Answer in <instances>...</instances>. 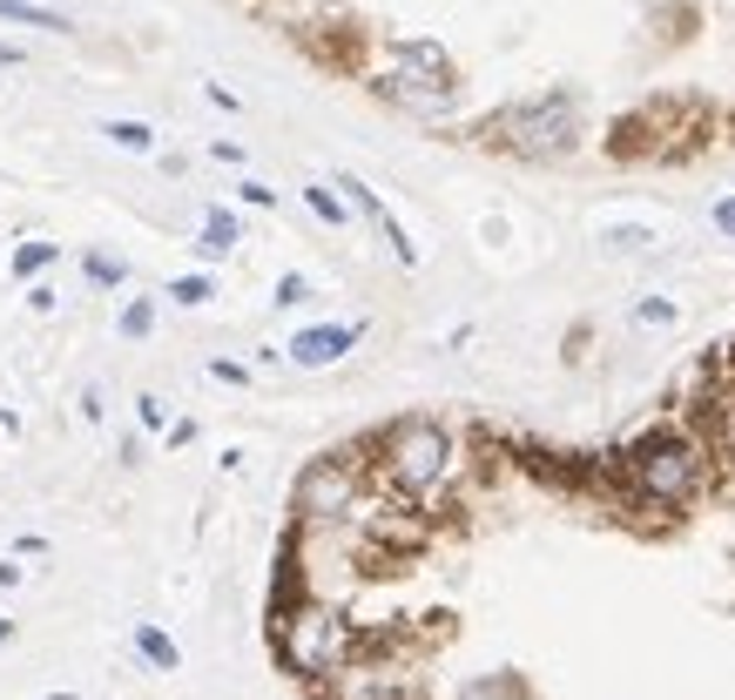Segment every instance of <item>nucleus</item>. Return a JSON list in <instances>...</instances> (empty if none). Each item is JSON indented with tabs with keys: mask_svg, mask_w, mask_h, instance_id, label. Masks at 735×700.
<instances>
[{
	"mask_svg": "<svg viewBox=\"0 0 735 700\" xmlns=\"http://www.w3.org/2000/svg\"><path fill=\"white\" fill-rule=\"evenodd\" d=\"M662 411L682 418V424L702 437L708 478H715V492L735 505V337L708 350V358L662 398Z\"/></svg>",
	"mask_w": 735,
	"mask_h": 700,
	"instance_id": "nucleus-1",
	"label": "nucleus"
},
{
	"mask_svg": "<svg viewBox=\"0 0 735 700\" xmlns=\"http://www.w3.org/2000/svg\"><path fill=\"white\" fill-rule=\"evenodd\" d=\"M135 653H142L149 667H162V673H176V667H183L176 640H170V634H162V627H135Z\"/></svg>",
	"mask_w": 735,
	"mask_h": 700,
	"instance_id": "nucleus-2",
	"label": "nucleus"
},
{
	"mask_svg": "<svg viewBox=\"0 0 735 700\" xmlns=\"http://www.w3.org/2000/svg\"><path fill=\"white\" fill-rule=\"evenodd\" d=\"M338 343H351V330H310V337H297V364H324V358H338Z\"/></svg>",
	"mask_w": 735,
	"mask_h": 700,
	"instance_id": "nucleus-3",
	"label": "nucleus"
},
{
	"mask_svg": "<svg viewBox=\"0 0 735 700\" xmlns=\"http://www.w3.org/2000/svg\"><path fill=\"white\" fill-rule=\"evenodd\" d=\"M0 21H14V28H68L61 14L34 8V0H0Z\"/></svg>",
	"mask_w": 735,
	"mask_h": 700,
	"instance_id": "nucleus-4",
	"label": "nucleus"
},
{
	"mask_svg": "<svg viewBox=\"0 0 735 700\" xmlns=\"http://www.w3.org/2000/svg\"><path fill=\"white\" fill-rule=\"evenodd\" d=\"M229 243H236V223H229L223 209H210V216H203V256H223Z\"/></svg>",
	"mask_w": 735,
	"mask_h": 700,
	"instance_id": "nucleus-5",
	"label": "nucleus"
},
{
	"mask_svg": "<svg viewBox=\"0 0 735 700\" xmlns=\"http://www.w3.org/2000/svg\"><path fill=\"white\" fill-rule=\"evenodd\" d=\"M102 135H109V142H115V148H129V155H142V148H149V142H155V135H149V128H142V122H109V128H102Z\"/></svg>",
	"mask_w": 735,
	"mask_h": 700,
	"instance_id": "nucleus-6",
	"label": "nucleus"
},
{
	"mask_svg": "<svg viewBox=\"0 0 735 700\" xmlns=\"http://www.w3.org/2000/svg\"><path fill=\"white\" fill-rule=\"evenodd\" d=\"M48 262H54V243H28V249H14V277H34Z\"/></svg>",
	"mask_w": 735,
	"mask_h": 700,
	"instance_id": "nucleus-7",
	"label": "nucleus"
},
{
	"mask_svg": "<svg viewBox=\"0 0 735 700\" xmlns=\"http://www.w3.org/2000/svg\"><path fill=\"white\" fill-rule=\"evenodd\" d=\"M149 323H155V303H149V297H135V303L122 310V337H149Z\"/></svg>",
	"mask_w": 735,
	"mask_h": 700,
	"instance_id": "nucleus-8",
	"label": "nucleus"
},
{
	"mask_svg": "<svg viewBox=\"0 0 735 700\" xmlns=\"http://www.w3.org/2000/svg\"><path fill=\"white\" fill-rule=\"evenodd\" d=\"M81 270H89V284H102V290H115V284H122V262H109V256H89Z\"/></svg>",
	"mask_w": 735,
	"mask_h": 700,
	"instance_id": "nucleus-9",
	"label": "nucleus"
},
{
	"mask_svg": "<svg viewBox=\"0 0 735 700\" xmlns=\"http://www.w3.org/2000/svg\"><path fill=\"white\" fill-rule=\"evenodd\" d=\"M170 297H176V303H210V284H203V277H183V284H170Z\"/></svg>",
	"mask_w": 735,
	"mask_h": 700,
	"instance_id": "nucleus-10",
	"label": "nucleus"
},
{
	"mask_svg": "<svg viewBox=\"0 0 735 700\" xmlns=\"http://www.w3.org/2000/svg\"><path fill=\"white\" fill-rule=\"evenodd\" d=\"M0 68H21V48H0Z\"/></svg>",
	"mask_w": 735,
	"mask_h": 700,
	"instance_id": "nucleus-11",
	"label": "nucleus"
},
{
	"mask_svg": "<svg viewBox=\"0 0 735 700\" xmlns=\"http://www.w3.org/2000/svg\"><path fill=\"white\" fill-rule=\"evenodd\" d=\"M21 579V566H0V586H14Z\"/></svg>",
	"mask_w": 735,
	"mask_h": 700,
	"instance_id": "nucleus-12",
	"label": "nucleus"
},
{
	"mask_svg": "<svg viewBox=\"0 0 735 700\" xmlns=\"http://www.w3.org/2000/svg\"><path fill=\"white\" fill-rule=\"evenodd\" d=\"M722 229H735V203H722Z\"/></svg>",
	"mask_w": 735,
	"mask_h": 700,
	"instance_id": "nucleus-13",
	"label": "nucleus"
},
{
	"mask_svg": "<svg viewBox=\"0 0 735 700\" xmlns=\"http://www.w3.org/2000/svg\"><path fill=\"white\" fill-rule=\"evenodd\" d=\"M8 640H14V620H0V647H8Z\"/></svg>",
	"mask_w": 735,
	"mask_h": 700,
	"instance_id": "nucleus-14",
	"label": "nucleus"
}]
</instances>
